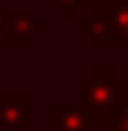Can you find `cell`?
<instances>
[{
    "instance_id": "obj_1",
    "label": "cell",
    "mask_w": 128,
    "mask_h": 131,
    "mask_svg": "<svg viewBox=\"0 0 128 131\" xmlns=\"http://www.w3.org/2000/svg\"><path fill=\"white\" fill-rule=\"evenodd\" d=\"M76 104L89 113L95 131H113L122 95V79L113 61H95L86 76H76Z\"/></svg>"
},
{
    "instance_id": "obj_4",
    "label": "cell",
    "mask_w": 128,
    "mask_h": 131,
    "mask_svg": "<svg viewBox=\"0 0 128 131\" xmlns=\"http://www.w3.org/2000/svg\"><path fill=\"white\" fill-rule=\"evenodd\" d=\"M46 128L49 131H95L89 113L79 104H49L46 107Z\"/></svg>"
},
{
    "instance_id": "obj_8",
    "label": "cell",
    "mask_w": 128,
    "mask_h": 131,
    "mask_svg": "<svg viewBox=\"0 0 128 131\" xmlns=\"http://www.w3.org/2000/svg\"><path fill=\"white\" fill-rule=\"evenodd\" d=\"M104 3H110V0H86V9H95V6H104Z\"/></svg>"
},
{
    "instance_id": "obj_2",
    "label": "cell",
    "mask_w": 128,
    "mask_h": 131,
    "mask_svg": "<svg viewBox=\"0 0 128 131\" xmlns=\"http://www.w3.org/2000/svg\"><path fill=\"white\" fill-rule=\"evenodd\" d=\"M49 25L25 9L6 6L0 0V49H34L37 37H46Z\"/></svg>"
},
{
    "instance_id": "obj_6",
    "label": "cell",
    "mask_w": 128,
    "mask_h": 131,
    "mask_svg": "<svg viewBox=\"0 0 128 131\" xmlns=\"http://www.w3.org/2000/svg\"><path fill=\"white\" fill-rule=\"evenodd\" d=\"M46 6H49V9H55V12L61 15V21L76 25V21H79V18H76V12H79V9H86V0H46Z\"/></svg>"
},
{
    "instance_id": "obj_7",
    "label": "cell",
    "mask_w": 128,
    "mask_h": 131,
    "mask_svg": "<svg viewBox=\"0 0 128 131\" xmlns=\"http://www.w3.org/2000/svg\"><path fill=\"white\" fill-rule=\"evenodd\" d=\"M113 131H128V107L125 104H119V110H116V125Z\"/></svg>"
},
{
    "instance_id": "obj_3",
    "label": "cell",
    "mask_w": 128,
    "mask_h": 131,
    "mask_svg": "<svg viewBox=\"0 0 128 131\" xmlns=\"http://www.w3.org/2000/svg\"><path fill=\"white\" fill-rule=\"evenodd\" d=\"M0 131H34L31 89H0Z\"/></svg>"
},
{
    "instance_id": "obj_5",
    "label": "cell",
    "mask_w": 128,
    "mask_h": 131,
    "mask_svg": "<svg viewBox=\"0 0 128 131\" xmlns=\"http://www.w3.org/2000/svg\"><path fill=\"white\" fill-rule=\"evenodd\" d=\"M110 37H113V49H128V0H110L101 6Z\"/></svg>"
}]
</instances>
